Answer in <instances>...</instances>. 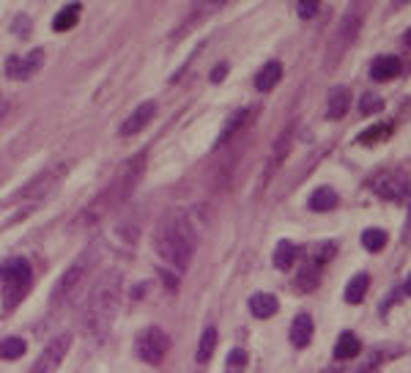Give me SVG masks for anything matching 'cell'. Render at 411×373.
Wrapping results in <instances>:
<instances>
[{
  "label": "cell",
  "instance_id": "6da1fadb",
  "mask_svg": "<svg viewBox=\"0 0 411 373\" xmlns=\"http://www.w3.org/2000/svg\"><path fill=\"white\" fill-rule=\"evenodd\" d=\"M118 302H121V277L115 272L104 275L88 294L85 302V313H82V327L91 338H104L115 321L118 313Z\"/></svg>",
  "mask_w": 411,
  "mask_h": 373
},
{
  "label": "cell",
  "instance_id": "7a4b0ae2",
  "mask_svg": "<svg viewBox=\"0 0 411 373\" xmlns=\"http://www.w3.org/2000/svg\"><path fill=\"white\" fill-rule=\"evenodd\" d=\"M154 250L165 264L184 272L195 255V233H192L190 222L184 217H168L154 231Z\"/></svg>",
  "mask_w": 411,
  "mask_h": 373
},
{
  "label": "cell",
  "instance_id": "3957f363",
  "mask_svg": "<svg viewBox=\"0 0 411 373\" xmlns=\"http://www.w3.org/2000/svg\"><path fill=\"white\" fill-rule=\"evenodd\" d=\"M143 162H146V154H140V157H132L126 165H124V171L118 173V179H113L110 186L85 209V220L91 222H96V220H102L107 211H113L118 203H124L129 195H132V189L137 184V179H140V173H143Z\"/></svg>",
  "mask_w": 411,
  "mask_h": 373
},
{
  "label": "cell",
  "instance_id": "277c9868",
  "mask_svg": "<svg viewBox=\"0 0 411 373\" xmlns=\"http://www.w3.org/2000/svg\"><path fill=\"white\" fill-rule=\"evenodd\" d=\"M93 261H96V253L88 247L66 272H63V277L58 280V286H55V291H52V299H49V305L52 308H60L63 302H69L74 294H77V288L82 286V280L88 277V272H91V266H93Z\"/></svg>",
  "mask_w": 411,
  "mask_h": 373
},
{
  "label": "cell",
  "instance_id": "5b68a950",
  "mask_svg": "<svg viewBox=\"0 0 411 373\" xmlns=\"http://www.w3.org/2000/svg\"><path fill=\"white\" fill-rule=\"evenodd\" d=\"M0 280L5 286V310L16 308L19 299L30 288V264L25 258H14L0 269Z\"/></svg>",
  "mask_w": 411,
  "mask_h": 373
},
{
  "label": "cell",
  "instance_id": "8992f818",
  "mask_svg": "<svg viewBox=\"0 0 411 373\" xmlns=\"http://www.w3.org/2000/svg\"><path fill=\"white\" fill-rule=\"evenodd\" d=\"M168 352H170V338L159 327H146L135 341V354L148 365H159L168 357Z\"/></svg>",
  "mask_w": 411,
  "mask_h": 373
},
{
  "label": "cell",
  "instance_id": "52a82bcc",
  "mask_svg": "<svg viewBox=\"0 0 411 373\" xmlns=\"http://www.w3.org/2000/svg\"><path fill=\"white\" fill-rule=\"evenodd\" d=\"M69 349H71V335H55V338H49V343L41 349V354H38V360L33 363V368L27 373H55L60 368V363L66 360V354H69Z\"/></svg>",
  "mask_w": 411,
  "mask_h": 373
},
{
  "label": "cell",
  "instance_id": "ba28073f",
  "mask_svg": "<svg viewBox=\"0 0 411 373\" xmlns=\"http://www.w3.org/2000/svg\"><path fill=\"white\" fill-rule=\"evenodd\" d=\"M357 33H359V17H357V11H348V14L343 17L340 28L335 30L332 41H329V58H326V66H332V63L340 61V55L351 47V41L357 39Z\"/></svg>",
  "mask_w": 411,
  "mask_h": 373
},
{
  "label": "cell",
  "instance_id": "9c48e42d",
  "mask_svg": "<svg viewBox=\"0 0 411 373\" xmlns=\"http://www.w3.org/2000/svg\"><path fill=\"white\" fill-rule=\"evenodd\" d=\"M41 66H44V50L36 47V50H30V52L22 55V58H8V61H5V74H8L11 80H27V77H33Z\"/></svg>",
  "mask_w": 411,
  "mask_h": 373
},
{
  "label": "cell",
  "instance_id": "30bf717a",
  "mask_svg": "<svg viewBox=\"0 0 411 373\" xmlns=\"http://www.w3.org/2000/svg\"><path fill=\"white\" fill-rule=\"evenodd\" d=\"M154 116H157V102H143V105H137V107L124 118L118 135H121V138H132V135L143 132V129L151 124Z\"/></svg>",
  "mask_w": 411,
  "mask_h": 373
},
{
  "label": "cell",
  "instance_id": "8fae6325",
  "mask_svg": "<svg viewBox=\"0 0 411 373\" xmlns=\"http://www.w3.org/2000/svg\"><path fill=\"white\" fill-rule=\"evenodd\" d=\"M406 189H409L406 173H387V176H381V179L376 182V192H379L381 198H387V200H398V198H403Z\"/></svg>",
  "mask_w": 411,
  "mask_h": 373
},
{
  "label": "cell",
  "instance_id": "7c38bea8",
  "mask_svg": "<svg viewBox=\"0 0 411 373\" xmlns=\"http://www.w3.org/2000/svg\"><path fill=\"white\" fill-rule=\"evenodd\" d=\"M348 107H351V91H348L346 85H335V88L329 91V105H326V118H332V121H337V118H343V116L348 113Z\"/></svg>",
  "mask_w": 411,
  "mask_h": 373
},
{
  "label": "cell",
  "instance_id": "4fadbf2b",
  "mask_svg": "<svg viewBox=\"0 0 411 373\" xmlns=\"http://www.w3.org/2000/svg\"><path fill=\"white\" fill-rule=\"evenodd\" d=\"M277 310H280V302H277L274 294L258 291V294L249 297V313H252L255 319H271Z\"/></svg>",
  "mask_w": 411,
  "mask_h": 373
},
{
  "label": "cell",
  "instance_id": "5bb4252c",
  "mask_svg": "<svg viewBox=\"0 0 411 373\" xmlns=\"http://www.w3.org/2000/svg\"><path fill=\"white\" fill-rule=\"evenodd\" d=\"M313 332H315L313 319H310L307 313H299V316L293 319V324H291V343H293L296 349H304V346H310Z\"/></svg>",
  "mask_w": 411,
  "mask_h": 373
},
{
  "label": "cell",
  "instance_id": "9a60e30c",
  "mask_svg": "<svg viewBox=\"0 0 411 373\" xmlns=\"http://www.w3.org/2000/svg\"><path fill=\"white\" fill-rule=\"evenodd\" d=\"M401 74V58H395V55H381V58H376L373 61V66H370V77L373 80H392V77H398Z\"/></svg>",
  "mask_w": 411,
  "mask_h": 373
},
{
  "label": "cell",
  "instance_id": "2e32d148",
  "mask_svg": "<svg viewBox=\"0 0 411 373\" xmlns=\"http://www.w3.org/2000/svg\"><path fill=\"white\" fill-rule=\"evenodd\" d=\"M280 77H282V63L269 61V63L255 74V88H258L260 94H266V91H271V88L280 83Z\"/></svg>",
  "mask_w": 411,
  "mask_h": 373
},
{
  "label": "cell",
  "instance_id": "e0dca14e",
  "mask_svg": "<svg viewBox=\"0 0 411 373\" xmlns=\"http://www.w3.org/2000/svg\"><path fill=\"white\" fill-rule=\"evenodd\" d=\"M359 349H362L359 338L354 332H343L335 343V360H354L359 354Z\"/></svg>",
  "mask_w": 411,
  "mask_h": 373
},
{
  "label": "cell",
  "instance_id": "ac0fdd59",
  "mask_svg": "<svg viewBox=\"0 0 411 373\" xmlns=\"http://www.w3.org/2000/svg\"><path fill=\"white\" fill-rule=\"evenodd\" d=\"M337 192L332 186H318L313 195H310V209L313 211H332L337 206Z\"/></svg>",
  "mask_w": 411,
  "mask_h": 373
},
{
  "label": "cell",
  "instance_id": "d6986e66",
  "mask_svg": "<svg viewBox=\"0 0 411 373\" xmlns=\"http://www.w3.org/2000/svg\"><path fill=\"white\" fill-rule=\"evenodd\" d=\"M368 286H370V277H368L365 272L354 275V277L348 280V286H346V302H348V305L362 302V299H365V294H368Z\"/></svg>",
  "mask_w": 411,
  "mask_h": 373
},
{
  "label": "cell",
  "instance_id": "ffe728a7",
  "mask_svg": "<svg viewBox=\"0 0 411 373\" xmlns=\"http://www.w3.org/2000/svg\"><path fill=\"white\" fill-rule=\"evenodd\" d=\"M247 118H249V110H236L230 118H227V124L222 127V132H219V140H216V146H222V143H227L244 124H247Z\"/></svg>",
  "mask_w": 411,
  "mask_h": 373
},
{
  "label": "cell",
  "instance_id": "44dd1931",
  "mask_svg": "<svg viewBox=\"0 0 411 373\" xmlns=\"http://www.w3.org/2000/svg\"><path fill=\"white\" fill-rule=\"evenodd\" d=\"M293 261H296V244L288 242V239H282V242L277 244V250H274V266L285 272V269H291Z\"/></svg>",
  "mask_w": 411,
  "mask_h": 373
},
{
  "label": "cell",
  "instance_id": "7402d4cb",
  "mask_svg": "<svg viewBox=\"0 0 411 373\" xmlns=\"http://www.w3.org/2000/svg\"><path fill=\"white\" fill-rule=\"evenodd\" d=\"M77 14H80V3H74V6H66L55 19H52V28L58 30V33H63V30H71L74 25H77Z\"/></svg>",
  "mask_w": 411,
  "mask_h": 373
},
{
  "label": "cell",
  "instance_id": "603a6c76",
  "mask_svg": "<svg viewBox=\"0 0 411 373\" xmlns=\"http://www.w3.org/2000/svg\"><path fill=\"white\" fill-rule=\"evenodd\" d=\"M25 352H27V346H25L22 338H5V341H0V360H19Z\"/></svg>",
  "mask_w": 411,
  "mask_h": 373
},
{
  "label": "cell",
  "instance_id": "cb8c5ba5",
  "mask_svg": "<svg viewBox=\"0 0 411 373\" xmlns=\"http://www.w3.org/2000/svg\"><path fill=\"white\" fill-rule=\"evenodd\" d=\"M384 244H387V231H381V228H368V231L362 233V247H365V250L379 253V250H384Z\"/></svg>",
  "mask_w": 411,
  "mask_h": 373
},
{
  "label": "cell",
  "instance_id": "d4e9b609",
  "mask_svg": "<svg viewBox=\"0 0 411 373\" xmlns=\"http://www.w3.org/2000/svg\"><path fill=\"white\" fill-rule=\"evenodd\" d=\"M214 349H216V330L208 327V330H203L201 343H198V363H208L211 354H214Z\"/></svg>",
  "mask_w": 411,
  "mask_h": 373
},
{
  "label": "cell",
  "instance_id": "484cf974",
  "mask_svg": "<svg viewBox=\"0 0 411 373\" xmlns=\"http://www.w3.org/2000/svg\"><path fill=\"white\" fill-rule=\"evenodd\" d=\"M296 286H299V291H313L315 286H318V266L313 264V266H304L302 272H299V277H296Z\"/></svg>",
  "mask_w": 411,
  "mask_h": 373
},
{
  "label": "cell",
  "instance_id": "4316f807",
  "mask_svg": "<svg viewBox=\"0 0 411 373\" xmlns=\"http://www.w3.org/2000/svg\"><path fill=\"white\" fill-rule=\"evenodd\" d=\"M247 368V352L244 349H233L225 360V373H244Z\"/></svg>",
  "mask_w": 411,
  "mask_h": 373
},
{
  "label": "cell",
  "instance_id": "83f0119b",
  "mask_svg": "<svg viewBox=\"0 0 411 373\" xmlns=\"http://www.w3.org/2000/svg\"><path fill=\"white\" fill-rule=\"evenodd\" d=\"M335 242H324V244H318V247H313L310 250V258L315 261V264H324V261H329L332 255H335Z\"/></svg>",
  "mask_w": 411,
  "mask_h": 373
},
{
  "label": "cell",
  "instance_id": "f1b7e54d",
  "mask_svg": "<svg viewBox=\"0 0 411 373\" xmlns=\"http://www.w3.org/2000/svg\"><path fill=\"white\" fill-rule=\"evenodd\" d=\"M390 135V127H370V129H365L362 135H359V143H379V140H384Z\"/></svg>",
  "mask_w": 411,
  "mask_h": 373
},
{
  "label": "cell",
  "instance_id": "f546056e",
  "mask_svg": "<svg viewBox=\"0 0 411 373\" xmlns=\"http://www.w3.org/2000/svg\"><path fill=\"white\" fill-rule=\"evenodd\" d=\"M296 11H299V17L307 19V17H313V14L318 11V3H315V0H313V3H310V0H299V3H296Z\"/></svg>",
  "mask_w": 411,
  "mask_h": 373
},
{
  "label": "cell",
  "instance_id": "4dcf8cb0",
  "mask_svg": "<svg viewBox=\"0 0 411 373\" xmlns=\"http://www.w3.org/2000/svg\"><path fill=\"white\" fill-rule=\"evenodd\" d=\"M376 110H381V99H376V96H365L362 99V113H376Z\"/></svg>",
  "mask_w": 411,
  "mask_h": 373
},
{
  "label": "cell",
  "instance_id": "1f68e13d",
  "mask_svg": "<svg viewBox=\"0 0 411 373\" xmlns=\"http://www.w3.org/2000/svg\"><path fill=\"white\" fill-rule=\"evenodd\" d=\"M225 74H227V63H216V66L211 69V83H222Z\"/></svg>",
  "mask_w": 411,
  "mask_h": 373
},
{
  "label": "cell",
  "instance_id": "d6a6232c",
  "mask_svg": "<svg viewBox=\"0 0 411 373\" xmlns=\"http://www.w3.org/2000/svg\"><path fill=\"white\" fill-rule=\"evenodd\" d=\"M5 113H8V102L0 96V118H5Z\"/></svg>",
  "mask_w": 411,
  "mask_h": 373
},
{
  "label": "cell",
  "instance_id": "836d02e7",
  "mask_svg": "<svg viewBox=\"0 0 411 373\" xmlns=\"http://www.w3.org/2000/svg\"><path fill=\"white\" fill-rule=\"evenodd\" d=\"M406 239H411V211H409V220H406Z\"/></svg>",
  "mask_w": 411,
  "mask_h": 373
},
{
  "label": "cell",
  "instance_id": "e575fe53",
  "mask_svg": "<svg viewBox=\"0 0 411 373\" xmlns=\"http://www.w3.org/2000/svg\"><path fill=\"white\" fill-rule=\"evenodd\" d=\"M403 288H406V294H409V297H411V277H409V280H406V286H403Z\"/></svg>",
  "mask_w": 411,
  "mask_h": 373
},
{
  "label": "cell",
  "instance_id": "d590c367",
  "mask_svg": "<svg viewBox=\"0 0 411 373\" xmlns=\"http://www.w3.org/2000/svg\"><path fill=\"white\" fill-rule=\"evenodd\" d=\"M406 44L411 47V30H406Z\"/></svg>",
  "mask_w": 411,
  "mask_h": 373
}]
</instances>
